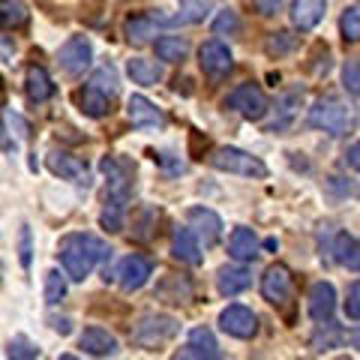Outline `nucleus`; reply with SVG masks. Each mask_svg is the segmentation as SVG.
Wrapping results in <instances>:
<instances>
[{
	"label": "nucleus",
	"instance_id": "25",
	"mask_svg": "<svg viewBox=\"0 0 360 360\" xmlns=\"http://www.w3.org/2000/svg\"><path fill=\"white\" fill-rule=\"evenodd\" d=\"M78 103H82V111H84L87 117H105L108 111H111V99L103 94V90H96V87H90V84L82 90Z\"/></svg>",
	"mask_w": 360,
	"mask_h": 360
},
{
	"label": "nucleus",
	"instance_id": "35",
	"mask_svg": "<svg viewBox=\"0 0 360 360\" xmlns=\"http://www.w3.org/2000/svg\"><path fill=\"white\" fill-rule=\"evenodd\" d=\"M99 222H103L105 231H120V229H123V201L108 198L103 217H99Z\"/></svg>",
	"mask_w": 360,
	"mask_h": 360
},
{
	"label": "nucleus",
	"instance_id": "5",
	"mask_svg": "<svg viewBox=\"0 0 360 360\" xmlns=\"http://www.w3.org/2000/svg\"><path fill=\"white\" fill-rule=\"evenodd\" d=\"M225 108L238 111L246 120H262L267 115V96L262 87L255 84H240L238 90H231L229 99H225Z\"/></svg>",
	"mask_w": 360,
	"mask_h": 360
},
{
	"label": "nucleus",
	"instance_id": "6",
	"mask_svg": "<svg viewBox=\"0 0 360 360\" xmlns=\"http://www.w3.org/2000/svg\"><path fill=\"white\" fill-rule=\"evenodd\" d=\"M103 174L108 177V198H117L127 205V198L132 193V184H135V172L127 160L120 156H103Z\"/></svg>",
	"mask_w": 360,
	"mask_h": 360
},
{
	"label": "nucleus",
	"instance_id": "42",
	"mask_svg": "<svg viewBox=\"0 0 360 360\" xmlns=\"http://www.w3.org/2000/svg\"><path fill=\"white\" fill-rule=\"evenodd\" d=\"M18 262L21 267H30V229L27 225H21V234H18Z\"/></svg>",
	"mask_w": 360,
	"mask_h": 360
},
{
	"label": "nucleus",
	"instance_id": "26",
	"mask_svg": "<svg viewBox=\"0 0 360 360\" xmlns=\"http://www.w3.org/2000/svg\"><path fill=\"white\" fill-rule=\"evenodd\" d=\"M127 72H129V78L135 84H144V87H150V84H156L162 78L160 66H156L153 60H144V58H132L127 63Z\"/></svg>",
	"mask_w": 360,
	"mask_h": 360
},
{
	"label": "nucleus",
	"instance_id": "18",
	"mask_svg": "<svg viewBox=\"0 0 360 360\" xmlns=\"http://www.w3.org/2000/svg\"><path fill=\"white\" fill-rule=\"evenodd\" d=\"M180 354L184 357H201V360H217L219 357L217 336H213L207 328H195L193 333H189V342Z\"/></svg>",
	"mask_w": 360,
	"mask_h": 360
},
{
	"label": "nucleus",
	"instance_id": "31",
	"mask_svg": "<svg viewBox=\"0 0 360 360\" xmlns=\"http://www.w3.org/2000/svg\"><path fill=\"white\" fill-rule=\"evenodd\" d=\"M213 13V0H180V18L189 25H201Z\"/></svg>",
	"mask_w": 360,
	"mask_h": 360
},
{
	"label": "nucleus",
	"instance_id": "3",
	"mask_svg": "<svg viewBox=\"0 0 360 360\" xmlns=\"http://www.w3.org/2000/svg\"><path fill=\"white\" fill-rule=\"evenodd\" d=\"M180 330L177 319L172 315H141L139 324H135L132 330V342L141 345V348H156V345H165L168 340H174Z\"/></svg>",
	"mask_w": 360,
	"mask_h": 360
},
{
	"label": "nucleus",
	"instance_id": "9",
	"mask_svg": "<svg viewBox=\"0 0 360 360\" xmlns=\"http://www.w3.org/2000/svg\"><path fill=\"white\" fill-rule=\"evenodd\" d=\"M219 328L229 336H238V340H252V336L258 333V319H255L252 309L234 303V307L219 312Z\"/></svg>",
	"mask_w": 360,
	"mask_h": 360
},
{
	"label": "nucleus",
	"instance_id": "30",
	"mask_svg": "<svg viewBox=\"0 0 360 360\" xmlns=\"http://www.w3.org/2000/svg\"><path fill=\"white\" fill-rule=\"evenodd\" d=\"M295 45H297V39L291 37L288 30H276V33H270L267 37V42H264V51H267V58H285V54H291L295 51Z\"/></svg>",
	"mask_w": 360,
	"mask_h": 360
},
{
	"label": "nucleus",
	"instance_id": "17",
	"mask_svg": "<svg viewBox=\"0 0 360 360\" xmlns=\"http://www.w3.org/2000/svg\"><path fill=\"white\" fill-rule=\"evenodd\" d=\"M127 115L132 120V127H162V123H165L162 111L156 108L148 96H129Z\"/></svg>",
	"mask_w": 360,
	"mask_h": 360
},
{
	"label": "nucleus",
	"instance_id": "36",
	"mask_svg": "<svg viewBox=\"0 0 360 360\" xmlns=\"http://www.w3.org/2000/svg\"><path fill=\"white\" fill-rule=\"evenodd\" d=\"M340 30L345 42H360V9H345L340 18Z\"/></svg>",
	"mask_w": 360,
	"mask_h": 360
},
{
	"label": "nucleus",
	"instance_id": "27",
	"mask_svg": "<svg viewBox=\"0 0 360 360\" xmlns=\"http://www.w3.org/2000/svg\"><path fill=\"white\" fill-rule=\"evenodd\" d=\"M186 51H189V42L180 39V37H162V39H156V58L165 60V63L186 60Z\"/></svg>",
	"mask_w": 360,
	"mask_h": 360
},
{
	"label": "nucleus",
	"instance_id": "43",
	"mask_svg": "<svg viewBox=\"0 0 360 360\" xmlns=\"http://www.w3.org/2000/svg\"><path fill=\"white\" fill-rule=\"evenodd\" d=\"M345 315L348 319H360V283L348 288V300H345Z\"/></svg>",
	"mask_w": 360,
	"mask_h": 360
},
{
	"label": "nucleus",
	"instance_id": "39",
	"mask_svg": "<svg viewBox=\"0 0 360 360\" xmlns=\"http://www.w3.org/2000/svg\"><path fill=\"white\" fill-rule=\"evenodd\" d=\"M328 330H330L328 336H324V330H319V333L312 336V342H309V345H312V352H330V348H336V345L342 342V333L336 330V324H330Z\"/></svg>",
	"mask_w": 360,
	"mask_h": 360
},
{
	"label": "nucleus",
	"instance_id": "20",
	"mask_svg": "<svg viewBox=\"0 0 360 360\" xmlns=\"http://www.w3.org/2000/svg\"><path fill=\"white\" fill-rule=\"evenodd\" d=\"M250 283H252V276H250V270L246 267H222L217 274V288H219V295H225V297L240 295V291L250 288Z\"/></svg>",
	"mask_w": 360,
	"mask_h": 360
},
{
	"label": "nucleus",
	"instance_id": "7",
	"mask_svg": "<svg viewBox=\"0 0 360 360\" xmlns=\"http://www.w3.org/2000/svg\"><path fill=\"white\" fill-rule=\"evenodd\" d=\"M90 60H94V45H90L87 37H72L63 42V49L58 54V63L66 75H82Z\"/></svg>",
	"mask_w": 360,
	"mask_h": 360
},
{
	"label": "nucleus",
	"instance_id": "8",
	"mask_svg": "<svg viewBox=\"0 0 360 360\" xmlns=\"http://www.w3.org/2000/svg\"><path fill=\"white\" fill-rule=\"evenodd\" d=\"M198 63H201V70H205V75H210L213 82H219V78H225L231 72V51H229V45H222L219 39H210L205 42L198 49Z\"/></svg>",
	"mask_w": 360,
	"mask_h": 360
},
{
	"label": "nucleus",
	"instance_id": "13",
	"mask_svg": "<svg viewBox=\"0 0 360 360\" xmlns=\"http://www.w3.org/2000/svg\"><path fill=\"white\" fill-rule=\"evenodd\" d=\"M186 219H189V229H195L198 238H205L207 246L219 240V234H222V219H219L213 210H207V207H193V210L186 213Z\"/></svg>",
	"mask_w": 360,
	"mask_h": 360
},
{
	"label": "nucleus",
	"instance_id": "32",
	"mask_svg": "<svg viewBox=\"0 0 360 360\" xmlns=\"http://www.w3.org/2000/svg\"><path fill=\"white\" fill-rule=\"evenodd\" d=\"M90 87L103 90L108 99H115L117 96V72H115V66H99V70L94 72V78H90Z\"/></svg>",
	"mask_w": 360,
	"mask_h": 360
},
{
	"label": "nucleus",
	"instance_id": "28",
	"mask_svg": "<svg viewBox=\"0 0 360 360\" xmlns=\"http://www.w3.org/2000/svg\"><path fill=\"white\" fill-rule=\"evenodd\" d=\"M21 25H27V6L21 0H0V27L15 30Z\"/></svg>",
	"mask_w": 360,
	"mask_h": 360
},
{
	"label": "nucleus",
	"instance_id": "1",
	"mask_svg": "<svg viewBox=\"0 0 360 360\" xmlns=\"http://www.w3.org/2000/svg\"><path fill=\"white\" fill-rule=\"evenodd\" d=\"M111 250L108 246L94 238V234H66L60 240V264H63V274L72 279V283H84L103 258L108 255Z\"/></svg>",
	"mask_w": 360,
	"mask_h": 360
},
{
	"label": "nucleus",
	"instance_id": "38",
	"mask_svg": "<svg viewBox=\"0 0 360 360\" xmlns=\"http://www.w3.org/2000/svg\"><path fill=\"white\" fill-rule=\"evenodd\" d=\"M6 354L9 357H18V360H33V357H39V348L33 345L30 340H25V336H15V340L9 342Z\"/></svg>",
	"mask_w": 360,
	"mask_h": 360
},
{
	"label": "nucleus",
	"instance_id": "41",
	"mask_svg": "<svg viewBox=\"0 0 360 360\" xmlns=\"http://www.w3.org/2000/svg\"><path fill=\"white\" fill-rule=\"evenodd\" d=\"M4 117H6V127L15 132V139H18V141H21V139H27V132H30V129H27V123H25V117H21L18 111H13V108H9Z\"/></svg>",
	"mask_w": 360,
	"mask_h": 360
},
{
	"label": "nucleus",
	"instance_id": "2",
	"mask_svg": "<svg viewBox=\"0 0 360 360\" xmlns=\"http://www.w3.org/2000/svg\"><path fill=\"white\" fill-rule=\"evenodd\" d=\"M352 123H354V111L340 96H324L309 108V127L324 129L330 135L352 132Z\"/></svg>",
	"mask_w": 360,
	"mask_h": 360
},
{
	"label": "nucleus",
	"instance_id": "47",
	"mask_svg": "<svg viewBox=\"0 0 360 360\" xmlns=\"http://www.w3.org/2000/svg\"><path fill=\"white\" fill-rule=\"evenodd\" d=\"M354 348H357V352H360V330L354 333Z\"/></svg>",
	"mask_w": 360,
	"mask_h": 360
},
{
	"label": "nucleus",
	"instance_id": "15",
	"mask_svg": "<svg viewBox=\"0 0 360 360\" xmlns=\"http://www.w3.org/2000/svg\"><path fill=\"white\" fill-rule=\"evenodd\" d=\"M78 345H82L84 354H94V357H111V354H117V340L108 330H103V328H87L82 333V340H78Z\"/></svg>",
	"mask_w": 360,
	"mask_h": 360
},
{
	"label": "nucleus",
	"instance_id": "11",
	"mask_svg": "<svg viewBox=\"0 0 360 360\" xmlns=\"http://www.w3.org/2000/svg\"><path fill=\"white\" fill-rule=\"evenodd\" d=\"M153 276V264L144 255H127L117 267V283L123 291H139Z\"/></svg>",
	"mask_w": 360,
	"mask_h": 360
},
{
	"label": "nucleus",
	"instance_id": "45",
	"mask_svg": "<svg viewBox=\"0 0 360 360\" xmlns=\"http://www.w3.org/2000/svg\"><path fill=\"white\" fill-rule=\"evenodd\" d=\"M345 156H348V165H352L354 172H360V141H357V144H352Z\"/></svg>",
	"mask_w": 360,
	"mask_h": 360
},
{
	"label": "nucleus",
	"instance_id": "46",
	"mask_svg": "<svg viewBox=\"0 0 360 360\" xmlns=\"http://www.w3.org/2000/svg\"><path fill=\"white\" fill-rule=\"evenodd\" d=\"M51 328L58 330L60 336H66V333H72V321L70 319H51Z\"/></svg>",
	"mask_w": 360,
	"mask_h": 360
},
{
	"label": "nucleus",
	"instance_id": "33",
	"mask_svg": "<svg viewBox=\"0 0 360 360\" xmlns=\"http://www.w3.org/2000/svg\"><path fill=\"white\" fill-rule=\"evenodd\" d=\"M300 99H303V90H291V94H285L283 99H279V111H283V120L270 123V132L288 127L291 117H295V111H297V105H300Z\"/></svg>",
	"mask_w": 360,
	"mask_h": 360
},
{
	"label": "nucleus",
	"instance_id": "48",
	"mask_svg": "<svg viewBox=\"0 0 360 360\" xmlns=\"http://www.w3.org/2000/svg\"><path fill=\"white\" fill-rule=\"evenodd\" d=\"M0 94H4V78H0Z\"/></svg>",
	"mask_w": 360,
	"mask_h": 360
},
{
	"label": "nucleus",
	"instance_id": "44",
	"mask_svg": "<svg viewBox=\"0 0 360 360\" xmlns=\"http://www.w3.org/2000/svg\"><path fill=\"white\" fill-rule=\"evenodd\" d=\"M283 4H285V0H252V9H255L258 15H264V18H267V15H276Z\"/></svg>",
	"mask_w": 360,
	"mask_h": 360
},
{
	"label": "nucleus",
	"instance_id": "14",
	"mask_svg": "<svg viewBox=\"0 0 360 360\" xmlns=\"http://www.w3.org/2000/svg\"><path fill=\"white\" fill-rule=\"evenodd\" d=\"M328 13V4L324 0H295L291 4V25L297 30H312Z\"/></svg>",
	"mask_w": 360,
	"mask_h": 360
},
{
	"label": "nucleus",
	"instance_id": "23",
	"mask_svg": "<svg viewBox=\"0 0 360 360\" xmlns=\"http://www.w3.org/2000/svg\"><path fill=\"white\" fill-rule=\"evenodd\" d=\"M333 258L340 262L342 267L348 270H360V243L352 238V234H336V240H333Z\"/></svg>",
	"mask_w": 360,
	"mask_h": 360
},
{
	"label": "nucleus",
	"instance_id": "22",
	"mask_svg": "<svg viewBox=\"0 0 360 360\" xmlns=\"http://www.w3.org/2000/svg\"><path fill=\"white\" fill-rule=\"evenodd\" d=\"M49 168L58 177H66V180H78V177L87 174V165L78 160V156L66 153V150H51L49 153Z\"/></svg>",
	"mask_w": 360,
	"mask_h": 360
},
{
	"label": "nucleus",
	"instance_id": "10",
	"mask_svg": "<svg viewBox=\"0 0 360 360\" xmlns=\"http://www.w3.org/2000/svg\"><path fill=\"white\" fill-rule=\"evenodd\" d=\"M262 295H264L267 303H274V307H285V303L291 300V274H288V267L274 264V267L264 270Z\"/></svg>",
	"mask_w": 360,
	"mask_h": 360
},
{
	"label": "nucleus",
	"instance_id": "40",
	"mask_svg": "<svg viewBox=\"0 0 360 360\" xmlns=\"http://www.w3.org/2000/svg\"><path fill=\"white\" fill-rule=\"evenodd\" d=\"M342 84H345V90H352L354 96H360V60H348L342 66Z\"/></svg>",
	"mask_w": 360,
	"mask_h": 360
},
{
	"label": "nucleus",
	"instance_id": "29",
	"mask_svg": "<svg viewBox=\"0 0 360 360\" xmlns=\"http://www.w3.org/2000/svg\"><path fill=\"white\" fill-rule=\"evenodd\" d=\"M123 30H127V39L129 42L144 45V42L153 37V18L150 15H129L127 25H123Z\"/></svg>",
	"mask_w": 360,
	"mask_h": 360
},
{
	"label": "nucleus",
	"instance_id": "34",
	"mask_svg": "<svg viewBox=\"0 0 360 360\" xmlns=\"http://www.w3.org/2000/svg\"><path fill=\"white\" fill-rule=\"evenodd\" d=\"M63 297H66V274H60V270H49V274H45V300L60 303Z\"/></svg>",
	"mask_w": 360,
	"mask_h": 360
},
{
	"label": "nucleus",
	"instance_id": "16",
	"mask_svg": "<svg viewBox=\"0 0 360 360\" xmlns=\"http://www.w3.org/2000/svg\"><path fill=\"white\" fill-rule=\"evenodd\" d=\"M172 252L177 262H184V264H201V246L195 240V231L193 229H174L172 234Z\"/></svg>",
	"mask_w": 360,
	"mask_h": 360
},
{
	"label": "nucleus",
	"instance_id": "4",
	"mask_svg": "<svg viewBox=\"0 0 360 360\" xmlns=\"http://www.w3.org/2000/svg\"><path fill=\"white\" fill-rule=\"evenodd\" d=\"M210 165L219 168V172H229V174H240V177H267V165L258 160V156L246 153L240 148H219V150H213Z\"/></svg>",
	"mask_w": 360,
	"mask_h": 360
},
{
	"label": "nucleus",
	"instance_id": "19",
	"mask_svg": "<svg viewBox=\"0 0 360 360\" xmlns=\"http://www.w3.org/2000/svg\"><path fill=\"white\" fill-rule=\"evenodd\" d=\"M229 255L234 262H255L258 258V238L250 229H234L229 238Z\"/></svg>",
	"mask_w": 360,
	"mask_h": 360
},
{
	"label": "nucleus",
	"instance_id": "21",
	"mask_svg": "<svg viewBox=\"0 0 360 360\" xmlns=\"http://www.w3.org/2000/svg\"><path fill=\"white\" fill-rule=\"evenodd\" d=\"M25 90H27V99L30 103H45V99H51L54 94V84H51V78L49 72L42 70V66H27V78H25Z\"/></svg>",
	"mask_w": 360,
	"mask_h": 360
},
{
	"label": "nucleus",
	"instance_id": "12",
	"mask_svg": "<svg viewBox=\"0 0 360 360\" xmlns=\"http://www.w3.org/2000/svg\"><path fill=\"white\" fill-rule=\"evenodd\" d=\"M336 309V291L330 283H315L309 288V315L315 321H330Z\"/></svg>",
	"mask_w": 360,
	"mask_h": 360
},
{
	"label": "nucleus",
	"instance_id": "37",
	"mask_svg": "<svg viewBox=\"0 0 360 360\" xmlns=\"http://www.w3.org/2000/svg\"><path fill=\"white\" fill-rule=\"evenodd\" d=\"M213 30L219 33V37H238L240 33V18H238V13H231V9H225V13H219V18L213 21Z\"/></svg>",
	"mask_w": 360,
	"mask_h": 360
},
{
	"label": "nucleus",
	"instance_id": "24",
	"mask_svg": "<svg viewBox=\"0 0 360 360\" xmlns=\"http://www.w3.org/2000/svg\"><path fill=\"white\" fill-rule=\"evenodd\" d=\"M156 297H162L165 303H186L193 297V285L184 276H165L162 285L156 288Z\"/></svg>",
	"mask_w": 360,
	"mask_h": 360
}]
</instances>
